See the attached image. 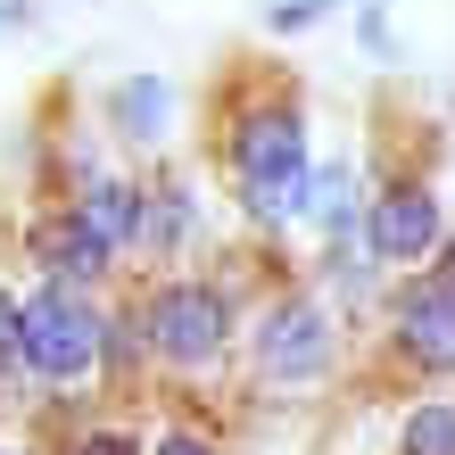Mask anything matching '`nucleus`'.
Wrapping results in <instances>:
<instances>
[{"label":"nucleus","mask_w":455,"mask_h":455,"mask_svg":"<svg viewBox=\"0 0 455 455\" xmlns=\"http://www.w3.org/2000/svg\"><path fill=\"white\" fill-rule=\"evenodd\" d=\"M59 455H141V431H132L124 414H75Z\"/></svg>","instance_id":"15"},{"label":"nucleus","mask_w":455,"mask_h":455,"mask_svg":"<svg viewBox=\"0 0 455 455\" xmlns=\"http://www.w3.org/2000/svg\"><path fill=\"white\" fill-rule=\"evenodd\" d=\"M0 397H9V389H0Z\"/></svg>","instance_id":"23"},{"label":"nucleus","mask_w":455,"mask_h":455,"mask_svg":"<svg viewBox=\"0 0 455 455\" xmlns=\"http://www.w3.org/2000/svg\"><path fill=\"white\" fill-rule=\"evenodd\" d=\"M315 299H323L331 315H356V323H372L389 299V265H372L356 240H339V249H315Z\"/></svg>","instance_id":"11"},{"label":"nucleus","mask_w":455,"mask_h":455,"mask_svg":"<svg viewBox=\"0 0 455 455\" xmlns=\"http://www.w3.org/2000/svg\"><path fill=\"white\" fill-rule=\"evenodd\" d=\"M199 249V199L191 182H174V166L141 174V257L157 274H182V257Z\"/></svg>","instance_id":"9"},{"label":"nucleus","mask_w":455,"mask_h":455,"mask_svg":"<svg viewBox=\"0 0 455 455\" xmlns=\"http://www.w3.org/2000/svg\"><path fill=\"white\" fill-rule=\"evenodd\" d=\"M397 455H455V381L414 389L397 406Z\"/></svg>","instance_id":"13"},{"label":"nucleus","mask_w":455,"mask_h":455,"mask_svg":"<svg viewBox=\"0 0 455 455\" xmlns=\"http://www.w3.org/2000/svg\"><path fill=\"white\" fill-rule=\"evenodd\" d=\"M422 274H439V282H455V224H447V240H439V257L422 265Z\"/></svg>","instance_id":"20"},{"label":"nucleus","mask_w":455,"mask_h":455,"mask_svg":"<svg viewBox=\"0 0 455 455\" xmlns=\"http://www.w3.org/2000/svg\"><path fill=\"white\" fill-rule=\"evenodd\" d=\"M356 42L372 50V59H389V50H397V42H389V9H381V0H364V17H356Z\"/></svg>","instance_id":"19"},{"label":"nucleus","mask_w":455,"mask_h":455,"mask_svg":"<svg viewBox=\"0 0 455 455\" xmlns=\"http://www.w3.org/2000/svg\"><path fill=\"white\" fill-rule=\"evenodd\" d=\"M0 389H25V307H17V290L0 282Z\"/></svg>","instance_id":"16"},{"label":"nucleus","mask_w":455,"mask_h":455,"mask_svg":"<svg viewBox=\"0 0 455 455\" xmlns=\"http://www.w3.org/2000/svg\"><path fill=\"white\" fill-rule=\"evenodd\" d=\"M339 372H347V323L307 282H282L249 323V381L274 397H323Z\"/></svg>","instance_id":"3"},{"label":"nucleus","mask_w":455,"mask_h":455,"mask_svg":"<svg viewBox=\"0 0 455 455\" xmlns=\"http://www.w3.org/2000/svg\"><path fill=\"white\" fill-rule=\"evenodd\" d=\"M25 307V389L34 397H84L100 381V331H108V299L67 282L17 290Z\"/></svg>","instance_id":"4"},{"label":"nucleus","mask_w":455,"mask_h":455,"mask_svg":"<svg viewBox=\"0 0 455 455\" xmlns=\"http://www.w3.org/2000/svg\"><path fill=\"white\" fill-rule=\"evenodd\" d=\"M132 315L149 339V372H166V381H207L240 331V299L207 274H149L132 290Z\"/></svg>","instance_id":"2"},{"label":"nucleus","mask_w":455,"mask_h":455,"mask_svg":"<svg viewBox=\"0 0 455 455\" xmlns=\"http://www.w3.org/2000/svg\"><path fill=\"white\" fill-rule=\"evenodd\" d=\"M299 232H315V249H339V240L364 232V174L347 157H315V182H307V207H299Z\"/></svg>","instance_id":"10"},{"label":"nucleus","mask_w":455,"mask_h":455,"mask_svg":"<svg viewBox=\"0 0 455 455\" xmlns=\"http://www.w3.org/2000/svg\"><path fill=\"white\" fill-rule=\"evenodd\" d=\"M339 9V0H274V9H265V25H274V34L290 42V34H315V25H323Z\"/></svg>","instance_id":"18"},{"label":"nucleus","mask_w":455,"mask_h":455,"mask_svg":"<svg viewBox=\"0 0 455 455\" xmlns=\"http://www.w3.org/2000/svg\"><path fill=\"white\" fill-rule=\"evenodd\" d=\"M216 166H224V191H232L240 216H249L257 240H274V232L299 224L307 182H315V132H307V108L290 100V84L249 92V100L224 108Z\"/></svg>","instance_id":"1"},{"label":"nucleus","mask_w":455,"mask_h":455,"mask_svg":"<svg viewBox=\"0 0 455 455\" xmlns=\"http://www.w3.org/2000/svg\"><path fill=\"white\" fill-rule=\"evenodd\" d=\"M25 17H34V0H0V42H9V34H17Z\"/></svg>","instance_id":"21"},{"label":"nucleus","mask_w":455,"mask_h":455,"mask_svg":"<svg viewBox=\"0 0 455 455\" xmlns=\"http://www.w3.org/2000/svg\"><path fill=\"white\" fill-rule=\"evenodd\" d=\"M100 124H108L116 141H132V149H157L166 124H174V84L166 75H124V84L100 92Z\"/></svg>","instance_id":"12"},{"label":"nucleus","mask_w":455,"mask_h":455,"mask_svg":"<svg viewBox=\"0 0 455 455\" xmlns=\"http://www.w3.org/2000/svg\"><path fill=\"white\" fill-rule=\"evenodd\" d=\"M381 331H389V364L414 372L422 389H447L455 381V282H439V274L389 282Z\"/></svg>","instance_id":"5"},{"label":"nucleus","mask_w":455,"mask_h":455,"mask_svg":"<svg viewBox=\"0 0 455 455\" xmlns=\"http://www.w3.org/2000/svg\"><path fill=\"white\" fill-rule=\"evenodd\" d=\"M59 207H67V216L84 224L116 265L141 257V174H124V166H108L100 149L67 141V149H59Z\"/></svg>","instance_id":"6"},{"label":"nucleus","mask_w":455,"mask_h":455,"mask_svg":"<svg viewBox=\"0 0 455 455\" xmlns=\"http://www.w3.org/2000/svg\"><path fill=\"white\" fill-rule=\"evenodd\" d=\"M0 455H42V447H25V439H0Z\"/></svg>","instance_id":"22"},{"label":"nucleus","mask_w":455,"mask_h":455,"mask_svg":"<svg viewBox=\"0 0 455 455\" xmlns=\"http://www.w3.org/2000/svg\"><path fill=\"white\" fill-rule=\"evenodd\" d=\"M141 372H149L141 315H132V299H108V331H100V381H108V389H132Z\"/></svg>","instance_id":"14"},{"label":"nucleus","mask_w":455,"mask_h":455,"mask_svg":"<svg viewBox=\"0 0 455 455\" xmlns=\"http://www.w3.org/2000/svg\"><path fill=\"white\" fill-rule=\"evenodd\" d=\"M17 240H25V257H34V274L42 282H67V290H92V299H108V282H116V257L100 249V240L67 216L59 199H42L34 216L17 224Z\"/></svg>","instance_id":"8"},{"label":"nucleus","mask_w":455,"mask_h":455,"mask_svg":"<svg viewBox=\"0 0 455 455\" xmlns=\"http://www.w3.org/2000/svg\"><path fill=\"white\" fill-rule=\"evenodd\" d=\"M141 455H224V439H216V431H199V422H182V414H174V422H157V431L141 439Z\"/></svg>","instance_id":"17"},{"label":"nucleus","mask_w":455,"mask_h":455,"mask_svg":"<svg viewBox=\"0 0 455 455\" xmlns=\"http://www.w3.org/2000/svg\"><path fill=\"white\" fill-rule=\"evenodd\" d=\"M439 240H447V207H439V191L422 174H389V182H372V191H364L356 249L372 265H389V274H422V265L439 257Z\"/></svg>","instance_id":"7"}]
</instances>
